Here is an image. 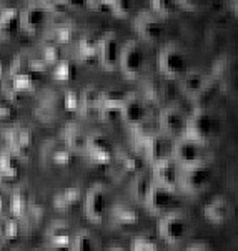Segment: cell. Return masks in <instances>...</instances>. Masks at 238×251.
I'll return each instance as SVG.
<instances>
[{
    "mask_svg": "<svg viewBox=\"0 0 238 251\" xmlns=\"http://www.w3.org/2000/svg\"><path fill=\"white\" fill-rule=\"evenodd\" d=\"M222 131V122L213 110L208 107H197L186 118L185 137L207 145L212 143Z\"/></svg>",
    "mask_w": 238,
    "mask_h": 251,
    "instance_id": "6da1fadb",
    "label": "cell"
},
{
    "mask_svg": "<svg viewBox=\"0 0 238 251\" xmlns=\"http://www.w3.org/2000/svg\"><path fill=\"white\" fill-rule=\"evenodd\" d=\"M157 65H159L160 75L168 80H180L192 69L188 53L177 42H168L161 47L157 57Z\"/></svg>",
    "mask_w": 238,
    "mask_h": 251,
    "instance_id": "7a4b0ae2",
    "label": "cell"
},
{
    "mask_svg": "<svg viewBox=\"0 0 238 251\" xmlns=\"http://www.w3.org/2000/svg\"><path fill=\"white\" fill-rule=\"evenodd\" d=\"M192 221L182 210H177L173 213L161 216L159 220V236L168 245H180L188 238Z\"/></svg>",
    "mask_w": 238,
    "mask_h": 251,
    "instance_id": "3957f363",
    "label": "cell"
},
{
    "mask_svg": "<svg viewBox=\"0 0 238 251\" xmlns=\"http://www.w3.org/2000/svg\"><path fill=\"white\" fill-rule=\"evenodd\" d=\"M212 180H213V168L208 161H200L197 165L186 167L182 170L180 178V190L185 195L190 197H197L202 195L208 186H210Z\"/></svg>",
    "mask_w": 238,
    "mask_h": 251,
    "instance_id": "277c9868",
    "label": "cell"
},
{
    "mask_svg": "<svg viewBox=\"0 0 238 251\" xmlns=\"http://www.w3.org/2000/svg\"><path fill=\"white\" fill-rule=\"evenodd\" d=\"M118 70L127 78H140L147 70V52L138 40H127L122 47Z\"/></svg>",
    "mask_w": 238,
    "mask_h": 251,
    "instance_id": "5b68a950",
    "label": "cell"
},
{
    "mask_svg": "<svg viewBox=\"0 0 238 251\" xmlns=\"http://www.w3.org/2000/svg\"><path fill=\"white\" fill-rule=\"evenodd\" d=\"M112 208L110 191L102 183H95L88 188L83 200V213L92 223H102L107 220Z\"/></svg>",
    "mask_w": 238,
    "mask_h": 251,
    "instance_id": "8992f818",
    "label": "cell"
},
{
    "mask_svg": "<svg viewBox=\"0 0 238 251\" xmlns=\"http://www.w3.org/2000/svg\"><path fill=\"white\" fill-rule=\"evenodd\" d=\"M133 30L140 40L147 44H159L167 35V25L150 8H143L133 17Z\"/></svg>",
    "mask_w": 238,
    "mask_h": 251,
    "instance_id": "52a82bcc",
    "label": "cell"
},
{
    "mask_svg": "<svg viewBox=\"0 0 238 251\" xmlns=\"http://www.w3.org/2000/svg\"><path fill=\"white\" fill-rule=\"evenodd\" d=\"M180 197H178L175 190L163 188V186H159L154 183L150 191H148L145 201H143V206L154 216L161 218V216L180 210Z\"/></svg>",
    "mask_w": 238,
    "mask_h": 251,
    "instance_id": "ba28073f",
    "label": "cell"
},
{
    "mask_svg": "<svg viewBox=\"0 0 238 251\" xmlns=\"http://www.w3.org/2000/svg\"><path fill=\"white\" fill-rule=\"evenodd\" d=\"M152 105L140 93H127L122 105V122L132 128H140L150 120Z\"/></svg>",
    "mask_w": 238,
    "mask_h": 251,
    "instance_id": "9c48e42d",
    "label": "cell"
},
{
    "mask_svg": "<svg viewBox=\"0 0 238 251\" xmlns=\"http://www.w3.org/2000/svg\"><path fill=\"white\" fill-rule=\"evenodd\" d=\"M186 118L188 115L184 112V108L175 103L165 105L159 113V131L163 133L170 140H177L185 135Z\"/></svg>",
    "mask_w": 238,
    "mask_h": 251,
    "instance_id": "30bf717a",
    "label": "cell"
},
{
    "mask_svg": "<svg viewBox=\"0 0 238 251\" xmlns=\"http://www.w3.org/2000/svg\"><path fill=\"white\" fill-rule=\"evenodd\" d=\"M172 158L182 168L192 167V165H197L200 161L207 160V147L184 135V137L173 140Z\"/></svg>",
    "mask_w": 238,
    "mask_h": 251,
    "instance_id": "8fae6325",
    "label": "cell"
},
{
    "mask_svg": "<svg viewBox=\"0 0 238 251\" xmlns=\"http://www.w3.org/2000/svg\"><path fill=\"white\" fill-rule=\"evenodd\" d=\"M122 40L115 32H107L100 37L99 40V60L100 67L107 72H115L118 70V63H120V55H122Z\"/></svg>",
    "mask_w": 238,
    "mask_h": 251,
    "instance_id": "7c38bea8",
    "label": "cell"
},
{
    "mask_svg": "<svg viewBox=\"0 0 238 251\" xmlns=\"http://www.w3.org/2000/svg\"><path fill=\"white\" fill-rule=\"evenodd\" d=\"M182 170L184 168L170 156L167 160H161L159 163L152 165V180H154L155 185L177 191L180 190Z\"/></svg>",
    "mask_w": 238,
    "mask_h": 251,
    "instance_id": "4fadbf2b",
    "label": "cell"
},
{
    "mask_svg": "<svg viewBox=\"0 0 238 251\" xmlns=\"http://www.w3.org/2000/svg\"><path fill=\"white\" fill-rule=\"evenodd\" d=\"M172 145H173V140L165 137L160 131H152L145 138V143H143V155H145V160L150 165H155L161 160L170 158V156H172Z\"/></svg>",
    "mask_w": 238,
    "mask_h": 251,
    "instance_id": "5bb4252c",
    "label": "cell"
},
{
    "mask_svg": "<svg viewBox=\"0 0 238 251\" xmlns=\"http://www.w3.org/2000/svg\"><path fill=\"white\" fill-rule=\"evenodd\" d=\"M85 153H87L95 163L105 165L113 158V143L105 133H102V131H93L87 138Z\"/></svg>",
    "mask_w": 238,
    "mask_h": 251,
    "instance_id": "9a60e30c",
    "label": "cell"
},
{
    "mask_svg": "<svg viewBox=\"0 0 238 251\" xmlns=\"http://www.w3.org/2000/svg\"><path fill=\"white\" fill-rule=\"evenodd\" d=\"M180 90L182 93L190 100H198L203 97V93L207 92L208 85H210V78L207 74H203L202 70L190 69L188 74L182 76L180 80Z\"/></svg>",
    "mask_w": 238,
    "mask_h": 251,
    "instance_id": "2e32d148",
    "label": "cell"
},
{
    "mask_svg": "<svg viewBox=\"0 0 238 251\" xmlns=\"http://www.w3.org/2000/svg\"><path fill=\"white\" fill-rule=\"evenodd\" d=\"M233 215V206L225 197H215L207 203L203 208V216L207 221H210L212 225H223L232 218Z\"/></svg>",
    "mask_w": 238,
    "mask_h": 251,
    "instance_id": "e0dca14e",
    "label": "cell"
},
{
    "mask_svg": "<svg viewBox=\"0 0 238 251\" xmlns=\"http://www.w3.org/2000/svg\"><path fill=\"white\" fill-rule=\"evenodd\" d=\"M122 105L123 97L117 95L115 92H104L102 93L99 118L105 123H115L122 120Z\"/></svg>",
    "mask_w": 238,
    "mask_h": 251,
    "instance_id": "ac0fdd59",
    "label": "cell"
},
{
    "mask_svg": "<svg viewBox=\"0 0 238 251\" xmlns=\"http://www.w3.org/2000/svg\"><path fill=\"white\" fill-rule=\"evenodd\" d=\"M102 92L97 87H87L83 88L80 93L79 99V108L80 113L87 118L99 117V110H100V101H102Z\"/></svg>",
    "mask_w": 238,
    "mask_h": 251,
    "instance_id": "d6986e66",
    "label": "cell"
},
{
    "mask_svg": "<svg viewBox=\"0 0 238 251\" xmlns=\"http://www.w3.org/2000/svg\"><path fill=\"white\" fill-rule=\"evenodd\" d=\"M47 20H49V10H47L45 5H40V3L28 7L22 15V24L25 25V28L32 32L40 30L47 24Z\"/></svg>",
    "mask_w": 238,
    "mask_h": 251,
    "instance_id": "ffe728a7",
    "label": "cell"
},
{
    "mask_svg": "<svg viewBox=\"0 0 238 251\" xmlns=\"http://www.w3.org/2000/svg\"><path fill=\"white\" fill-rule=\"evenodd\" d=\"M152 185H154V180H152V175L148 176L147 173H138L135 175V178L132 180V185H130V193L137 201L143 203L150 191Z\"/></svg>",
    "mask_w": 238,
    "mask_h": 251,
    "instance_id": "44dd1931",
    "label": "cell"
},
{
    "mask_svg": "<svg viewBox=\"0 0 238 251\" xmlns=\"http://www.w3.org/2000/svg\"><path fill=\"white\" fill-rule=\"evenodd\" d=\"M87 138H88V135L85 133L83 128L80 125H70V126H67V130H65V142L72 148V150L83 151L85 153V147H87Z\"/></svg>",
    "mask_w": 238,
    "mask_h": 251,
    "instance_id": "7402d4cb",
    "label": "cell"
},
{
    "mask_svg": "<svg viewBox=\"0 0 238 251\" xmlns=\"http://www.w3.org/2000/svg\"><path fill=\"white\" fill-rule=\"evenodd\" d=\"M165 85L161 83L160 78H148L145 85H143V99H145L148 103H157V101L165 99Z\"/></svg>",
    "mask_w": 238,
    "mask_h": 251,
    "instance_id": "603a6c76",
    "label": "cell"
},
{
    "mask_svg": "<svg viewBox=\"0 0 238 251\" xmlns=\"http://www.w3.org/2000/svg\"><path fill=\"white\" fill-rule=\"evenodd\" d=\"M70 251H99V245H97V240L90 231L82 229L77 235H74Z\"/></svg>",
    "mask_w": 238,
    "mask_h": 251,
    "instance_id": "cb8c5ba5",
    "label": "cell"
},
{
    "mask_svg": "<svg viewBox=\"0 0 238 251\" xmlns=\"http://www.w3.org/2000/svg\"><path fill=\"white\" fill-rule=\"evenodd\" d=\"M99 40L100 38H97L93 35H83L80 38L79 52H80V58H82V60L90 62L93 58H97V55H99Z\"/></svg>",
    "mask_w": 238,
    "mask_h": 251,
    "instance_id": "d4e9b609",
    "label": "cell"
},
{
    "mask_svg": "<svg viewBox=\"0 0 238 251\" xmlns=\"http://www.w3.org/2000/svg\"><path fill=\"white\" fill-rule=\"evenodd\" d=\"M50 241H52V246L55 250H69L72 246V241H74V236L69 233L67 226H60V225H55L53 231L50 235Z\"/></svg>",
    "mask_w": 238,
    "mask_h": 251,
    "instance_id": "484cf974",
    "label": "cell"
},
{
    "mask_svg": "<svg viewBox=\"0 0 238 251\" xmlns=\"http://www.w3.org/2000/svg\"><path fill=\"white\" fill-rule=\"evenodd\" d=\"M175 8H177V2H168V0H155V2H150V10L163 20L168 19L170 15H173Z\"/></svg>",
    "mask_w": 238,
    "mask_h": 251,
    "instance_id": "4316f807",
    "label": "cell"
},
{
    "mask_svg": "<svg viewBox=\"0 0 238 251\" xmlns=\"http://www.w3.org/2000/svg\"><path fill=\"white\" fill-rule=\"evenodd\" d=\"M105 7L110 8V12L115 17H120V19L129 17L133 10V3L125 2V0H122V2H105Z\"/></svg>",
    "mask_w": 238,
    "mask_h": 251,
    "instance_id": "83f0119b",
    "label": "cell"
},
{
    "mask_svg": "<svg viewBox=\"0 0 238 251\" xmlns=\"http://www.w3.org/2000/svg\"><path fill=\"white\" fill-rule=\"evenodd\" d=\"M129 251H159V246L154 240L147 236H137L132 240Z\"/></svg>",
    "mask_w": 238,
    "mask_h": 251,
    "instance_id": "f1b7e54d",
    "label": "cell"
},
{
    "mask_svg": "<svg viewBox=\"0 0 238 251\" xmlns=\"http://www.w3.org/2000/svg\"><path fill=\"white\" fill-rule=\"evenodd\" d=\"M186 251H213V250H212L207 243H193L188 246Z\"/></svg>",
    "mask_w": 238,
    "mask_h": 251,
    "instance_id": "f546056e",
    "label": "cell"
},
{
    "mask_svg": "<svg viewBox=\"0 0 238 251\" xmlns=\"http://www.w3.org/2000/svg\"><path fill=\"white\" fill-rule=\"evenodd\" d=\"M233 7H235V15H237V19H238V2H235V5H233Z\"/></svg>",
    "mask_w": 238,
    "mask_h": 251,
    "instance_id": "4dcf8cb0",
    "label": "cell"
},
{
    "mask_svg": "<svg viewBox=\"0 0 238 251\" xmlns=\"http://www.w3.org/2000/svg\"><path fill=\"white\" fill-rule=\"evenodd\" d=\"M110 251H123V250H118V248H113V250H110Z\"/></svg>",
    "mask_w": 238,
    "mask_h": 251,
    "instance_id": "1f68e13d",
    "label": "cell"
}]
</instances>
